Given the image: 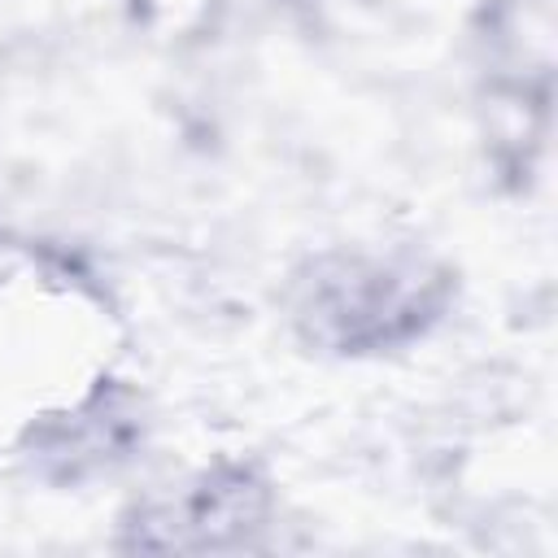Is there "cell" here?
<instances>
[{
  "instance_id": "3957f363",
  "label": "cell",
  "mask_w": 558,
  "mask_h": 558,
  "mask_svg": "<svg viewBox=\"0 0 558 558\" xmlns=\"http://www.w3.org/2000/svg\"><path fill=\"white\" fill-rule=\"evenodd\" d=\"M135 440H140V410L135 397L118 384H100L83 405L65 414H48L39 427H31L39 471L61 484L118 466Z\"/></svg>"
},
{
  "instance_id": "7a4b0ae2",
  "label": "cell",
  "mask_w": 558,
  "mask_h": 558,
  "mask_svg": "<svg viewBox=\"0 0 558 558\" xmlns=\"http://www.w3.org/2000/svg\"><path fill=\"white\" fill-rule=\"evenodd\" d=\"M275 519V480L253 458H218L214 466L140 497L118 519L126 554H248L262 549Z\"/></svg>"
},
{
  "instance_id": "6da1fadb",
  "label": "cell",
  "mask_w": 558,
  "mask_h": 558,
  "mask_svg": "<svg viewBox=\"0 0 558 558\" xmlns=\"http://www.w3.org/2000/svg\"><path fill=\"white\" fill-rule=\"evenodd\" d=\"M453 266L427 253L323 248L283 288V310L305 349L331 357H375L423 340L453 305Z\"/></svg>"
}]
</instances>
